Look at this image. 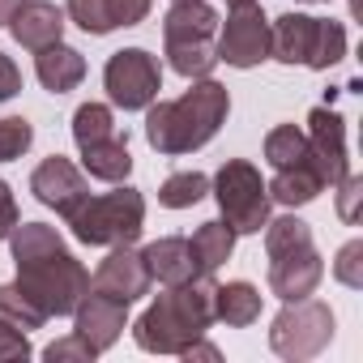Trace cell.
<instances>
[{
    "mask_svg": "<svg viewBox=\"0 0 363 363\" xmlns=\"http://www.w3.org/2000/svg\"><path fill=\"white\" fill-rule=\"evenodd\" d=\"M303 5H325V0H303Z\"/></svg>",
    "mask_w": 363,
    "mask_h": 363,
    "instance_id": "b9f144b4",
    "label": "cell"
},
{
    "mask_svg": "<svg viewBox=\"0 0 363 363\" xmlns=\"http://www.w3.org/2000/svg\"><path fill=\"white\" fill-rule=\"evenodd\" d=\"M227 5H252V0H227Z\"/></svg>",
    "mask_w": 363,
    "mask_h": 363,
    "instance_id": "60d3db41",
    "label": "cell"
},
{
    "mask_svg": "<svg viewBox=\"0 0 363 363\" xmlns=\"http://www.w3.org/2000/svg\"><path fill=\"white\" fill-rule=\"evenodd\" d=\"M18 5H22V0H0V30L9 26V18L18 13Z\"/></svg>",
    "mask_w": 363,
    "mask_h": 363,
    "instance_id": "ab89813d",
    "label": "cell"
},
{
    "mask_svg": "<svg viewBox=\"0 0 363 363\" xmlns=\"http://www.w3.org/2000/svg\"><path fill=\"white\" fill-rule=\"evenodd\" d=\"M265 184H269V201H278V206H286V210H299V206H312V201L325 193V175L316 171V162H312V154H308L303 162L274 171V179H265Z\"/></svg>",
    "mask_w": 363,
    "mask_h": 363,
    "instance_id": "e0dca14e",
    "label": "cell"
},
{
    "mask_svg": "<svg viewBox=\"0 0 363 363\" xmlns=\"http://www.w3.org/2000/svg\"><path fill=\"white\" fill-rule=\"evenodd\" d=\"M65 26H69V18H65L60 5H52V0H22L5 30L18 39V48L43 52V48H52V43L65 39Z\"/></svg>",
    "mask_w": 363,
    "mask_h": 363,
    "instance_id": "5bb4252c",
    "label": "cell"
},
{
    "mask_svg": "<svg viewBox=\"0 0 363 363\" xmlns=\"http://www.w3.org/2000/svg\"><path fill=\"white\" fill-rule=\"evenodd\" d=\"M103 90L124 111H145L162 90V65L145 48H120L103 65Z\"/></svg>",
    "mask_w": 363,
    "mask_h": 363,
    "instance_id": "52a82bcc",
    "label": "cell"
},
{
    "mask_svg": "<svg viewBox=\"0 0 363 363\" xmlns=\"http://www.w3.org/2000/svg\"><path fill=\"white\" fill-rule=\"evenodd\" d=\"M261 303H265V295H261L252 282H244V278H235V282H214V320H223V325H231V329L257 325V320H261Z\"/></svg>",
    "mask_w": 363,
    "mask_h": 363,
    "instance_id": "d6986e66",
    "label": "cell"
},
{
    "mask_svg": "<svg viewBox=\"0 0 363 363\" xmlns=\"http://www.w3.org/2000/svg\"><path fill=\"white\" fill-rule=\"evenodd\" d=\"M235 231L223 223V218H210V223H201L197 231H193V240H189V252H193V265H197V274H218L227 261H231V252H235Z\"/></svg>",
    "mask_w": 363,
    "mask_h": 363,
    "instance_id": "44dd1931",
    "label": "cell"
},
{
    "mask_svg": "<svg viewBox=\"0 0 363 363\" xmlns=\"http://www.w3.org/2000/svg\"><path fill=\"white\" fill-rule=\"evenodd\" d=\"M0 316H5V320H13V325H18V329H26V333L48 325V316H43V312H39V308H35V303H30V299H26L18 286H13V282H5V286H0Z\"/></svg>",
    "mask_w": 363,
    "mask_h": 363,
    "instance_id": "4dcf8cb0",
    "label": "cell"
},
{
    "mask_svg": "<svg viewBox=\"0 0 363 363\" xmlns=\"http://www.w3.org/2000/svg\"><path fill=\"white\" fill-rule=\"evenodd\" d=\"M43 359H48V363H90V359H99V350H94L82 333H69V337H56V342L43 350Z\"/></svg>",
    "mask_w": 363,
    "mask_h": 363,
    "instance_id": "836d02e7",
    "label": "cell"
},
{
    "mask_svg": "<svg viewBox=\"0 0 363 363\" xmlns=\"http://www.w3.org/2000/svg\"><path fill=\"white\" fill-rule=\"evenodd\" d=\"M65 248V235L48 223H18L13 235H9V252H13V265L18 261H35V257H48V252H60Z\"/></svg>",
    "mask_w": 363,
    "mask_h": 363,
    "instance_id": "603a6c76",
    "label": "cell"
},
{
    "mask_svg": "<svg viewBox=\"0 0 363 363\" xmlns=\"http://www.w3.org/2000/svg\"><path fill=\"white\" fill-rule=\"evenodd\" d=\"M265 257H286V252H303L312 248V227L295 214H282V218H269L265 227Z\"/></svg>",
    "mask_w": 363,
    "mask_h": 363,
    "instance_id": "484cf974",
    "label": "cell"
},
{
    "mask_svg": "<svg viewBox=\"0 0 363 363\" xmlns=\"http://www.w3.org/2000/svg\"><path fill=\"white\" fill-rule=\"evenodd\" d=\"M210 325H214V278L197 274L189 282L167 286L158 299H150V308L133 325V337L150 354H175L179 359V350L197 337H206Z\"/></svg>",
    "mask_w": 363,
    "mask_h": 363,
    "instance_id": "7a4b0ae2",
    "label": "cell"
},
{
    "mask_svg": "<svg viewBox=\"0 0 363 363\" xmlns=\"http://www.w3.org/2000/svg\"><path fill=\"white\" fill-rule=\"evenodd\" d=\"M35 73H39L43 90H52V94H69V90H77V86L86 82V56L60 39V43L35 52Z\"/></svg>",
    "mask_w": 363,
    "mask_h": 363,
    "instance_id": "ac0fdd59",
    "label": "cell"
},
{
    "mask_svg": "<svg viewBox=\"0 0 363 363\" xmlns=\"http://www.w3.org/2000/svg\"><path fill=\"white\" fill-rule=\"evenodd\" d=\"M210 193L218 201L223 223L235 235H261V227L269 223V210H274L269 184L261 179V171L248 158H227L210 179Z\"/></svg>",
    "mask_w": 363,
    "mask_h": 363,
    "instance_id": "5b68a950",
    "label": "cell"
},
{
    "mask_svg": "<svg viewBox=\"0 0 363 363\" xmlns=\"http://www.w3.org/2000/svg\"><path fill=\"white\" fill-rule=\"evenodd\" d=\"M107 5H111V22L120 30V26H141L154 9V0H107Z\"/></svg>",
    "mask_w": 363,
    "mask_h": 363,
    "instance_id": "8d00e7d4",
    "label": "cell"
},
{
    "mask_svg": "<svg viewBox=\"0 0 363 363\" xmlns=\"http://www.w3.org/2000/svg\"><path fill=\"white\" fill-rule=\"evenodd\" d=\"M320 278H325V261H320L316 244H312V248H303V252L269 257V291H274L282 303H295V299L316 295Z\"/></svg>",
    "mask_w": 363,
    "mask_h": 363,
    "instance_id": "4fadbf2b",
    "label": "cell"
},
{
    "mask_svg": "<svg viewBox=\"0 0 363 363\" xmlns=\"http://www.w3.org/2000/svg\"><path fill=\"white\" fill-rule=\"evenodd\" d=\"M13 286L52 320V316H73V308L86 299L90 291V269L69 252H48V257H35V261H18V278Z\"/></svg>",
    "mask_w": 363,
    "mask_h": 363,
    "instance_id": "277c9868",
    "label": "cell"
},
{
    "mask_svg": "<svg viewBox=\"0 0 363 363\" xmlns=\"http://www.w3.org/2000/svg\"><path fill=\"white\" fill-rule=\"evenodd\" d=\"M65 227L73 231L77 244L90 248H116V244H137L145 231V197L128 184H120L116 193H99V197H82L69 214H60Z\"/></svg>",
    "mask_w": 363,
    "mask_h": 363,
    "instance_id": "3957f363",
    "label": "cell"
},
{
    "mask_svg": "<svg viewBox=\"0 0 363 363\" xmlns=\"http://www.w3.org/2000/svg\"><path fill=\"white\" fill-rule=\"evenodd\" d=\"M218 13L210 0H171L162 18V43H214Z\"/></svg>",
    "mask_w": 363,
    "mask_h": 363,
    "instance_id": "9a60e30c",
    "label": "cell"
},
{
    "mask_svg": "<svg viewBox=\"0 0 363 363\" xmlns=\"http://www.w3.org/2000/svg\"><path fill=\"white\" fill-rule=\"evenodd\" d=\"M30 193H35L39 206H48V210H56V214H69L90 189H86V175H82L69 158L52 154V158H43V162L30 171Z\"/></svg>",
    "mask_w": 363,
    "mask_h": 363,
    "instance_id": "7c38bea8",
    "label": "cell"
},
{
    "mask_svg": "<svg viewBox=\"0 0 363 363\" xmlns=\"http://www.w3.org/2000/svg\"><path fill=\"white\" fill-rule=\"evenodd\" d=\"M308 154L316 171L325 175V189L350 175V154H346V120L333 107H312L308 111Z\"/></svg>",
    "mask_w": 363,
    "mask_h": 363,
    "instance_id": "9c48e42d",
    "label": "cell"
},
{
    "mask_svg": "<svg viewBox=\"0 0 363 363\" xmlns=\"http://www.w3.org/2000/svg\"><path fill=\"white\" fill-rule=\"evenodd\" d=\"M337 218L342 223H359V201H363V175H346L337 179Z\"/></svg>",
    "mask_w": 363,
    "mask_h": 363,
    "instance_id": "d590c367",
    "label": "cell"
},
{
    "mask_svg": "<svg viewBox=\"0 0 363 363\" xmlns=\"http://www.w3.org/2000/svg\"><path fill=\"white\" fill-rule=\"evenodd\" d=\"M124 329H128V303H120L103 291H86V299L73 308V333H82L99 354L111 350Z\"/></svg>",
    "mask_w": 363,
    "mask_h": 363,
    "instance_id": "8fae6325",
    "label": "cell"
},
{
    "mask_svg": "<svg viewBox=\"0 0 363 363\" xmlns=\"http://www.w3.org/2000/svg\"><path fill=\"white\" fill-rule=\"evenodd\" d=\"M107 137H116V111L107 103H82L73 111V141H77V150L94 145V141H107Z\"/></svg>",
    "mask_w": 363,
    "mask_h": 363,
    "instance_id": "f1b7e54d",
    "label": "cell"
},
{
    "mask_svg": "<svg viewBox=\"0 0 363 363\" xmlns=\"http://www.w3.org/2000/svg\"><path fill=\"white\" fill-rule=\"evenodd\" d=\"M141 257H145L150 282L175 286V282L197 278V265H193V252H189V240H184V235H162V240L145 244V248H141Z\"/></svg>",
    "mask_w": 363,
    "mask_h": 363,
    "instance_id": "2e32d148",
    "label": "cell"
},
{
    "mask_svg": "<svg viewBox=\"0 0 363 363\" xmlns=\"http://www.w3.org/2000/svg\"><path fill=\"white\" fill-rule=\"evenodd\" d=\"M82 171L90 179H103V184H124L128 171H133V154H128V141L107 137V141H94V145H82Z\"/></svg>",
    "mask_w": 363,
    "mask_h": 363,
    "instance_id": "7402d4cb",
    "label": "cell"
},
{
    "mask_svg": "<svg viewBox=\"0 0 363 363\" xmlns=\"http://www.w3.org/2000/svg\"><path fill=\"white\" fill-rule=\"evenodd\" d=\"M316 35V18L308 13H282L278 22H269V60L278 65H303L308 48Z\"/></svg>",
    "mask_w": 363,
    "mask_h": 363,
    "instance_id": "ffe728a7",
    "label": "cell"
},
{
    "mask_svg": "<svg viewBox=\"0 0 363 363\" xmlns=\"http://www.w3.org/2000/svg\"><path fill=\"white\" fill-rule=\"evenodd\" d=\"M214 52H218V65H231V69H257L269 60V18L257 0L252 5H231L227 22H218Z\"/></svg>",
    "mask_w": 363,
    "mask_h": 363,
    "instance_id": "ba28073f",
    "label": "cell"
},
{
    "mask_svg": "<svg viewBox=\"0 0 363 363\" xmlns=\"http://www.w3.org/2000/svg\"><path fill=\"white\" fill-rule=\"evenodd\" d=\"M333 278L350 291H363V240H346L333 257Z\"/></svg>",
    "mask_w": 363,
    "mask_h": 363,
    "instance_id": "d6a6232c",
    "label": "cell"
},
{
    "mask_svg": "<svg viewBox=\"0 0 363 363\" xmlns=\"http://www.w3.org/2000/svg\"><path fill=\"white\" fill-rule=\"evenodd\" d=\"M13 94H22V69L13 56L0 52V103H9Z\"/></svg>",
    "mask_w": 363,
    "mask_h": 363,
    "instance_id": "f35d334b",
    "label": "cell"
},
{
    "mask_svg": "<svg viewBox=\"0 0 363 363\" xmlns=\"http://www.w3.org/2000/svg\"><path fill=\"white\" fill-rule=\"evenodd\" d=\"M30 145H35L30 120H22V116H5V120H0V162H18Z\"/></svg>",
    "mask_w": 363,
    "mask_h": 363,
    "instance_id": "1f68e13d",
    "label": "cell"
},
{
    "mask_svg": "<svg viewBox=\"0 0 363 363\" xmlns=\"http://www.w3.org/2000/svg\"><path fill=\"white\" fill-rule=\"evenodd\" d=\"M90 291H103V295H111V299H120V303L133 308V303L150 291V269H145L141 248L116 244V248L99 261V269L90 274Z\"/></svg>",
    "mask_w": 363,
    "mask_h": 363,
    "instance_id": "30bf717a",
    "label": "cell"
},
{
    "mask_svg": "<svg viewBox=\"0 0 363 363\" xmlns=\"http://www.w3.org/2000/svg\"><path fill=\"white\" fill-rule=\"evenodd\" d=\"M206 193H210V175H201V171H175V175L162 179L158 206H167V210H193Z\"/></svg>",
    "mask_w": 363,
    "mask_h": 363,
    "instance_id": "4316f807",
    "label": "cell"
},
{
    "mask_svg": "<svg viewBox=\"0 0 363 363\" xmlns=\"http://www.w3.org/2000/svg\"><path fill=\"white\" fill-rule=\"evenodd\" d=\"M333 329H337L333 308L308 295V299L282 303V312L269 325V350L286 363H308L333 342Z\"/></svg>",
    "mask_w": 363,
    "mask_h": 363,
    "instance_id": "8992f818",
    "label": "cell"
},
{
    "mask_svg": "<svg viewBox=\"0 0 363 363\" xmlns=\"http://www.w3.org/2000/svg\"><path fill=\"white\" fill-rule=\"evenodd\" d=\"M231 116V94L214 77H197L179 99H154L145 107V141L154 154H193L218 137Z\"/></svg>",
    "mask_w": 363,
    "mask_h": 363,
    "instance_id": "6da1fadb",
    "label": "cell"
},
{
    "mask_svg": "<svg viewBox=\"0 0 363 363\" xmlns=\"http://www.w3.org/2000/svg\"><path fill=\"white\" fill-rule=\"evenodd\" d=\"M18 223H22V210H18V197H13V189L5 184V179H0V240H9Z\"/></svg>",
    "mask_w": 363,
    "mask_h": 363,
    "instance_id": "74e56055",
    "label": "cell"
},
{
    "mask_svg": "<svg viewBox=\"0 0 363 363\" xmlns=\"http://www.w3.org/2000/svg\"><path fill=\"white\" fill-rule=\"evenodd\" d=\"M303 158H308V133H303V128L278 124V128L265 133V162H269L274 171L295 167V162H303Z\"/></svg>",
    "mask_w": 363,
    "mask_h": 363,
    "instance_id": "83f0119b",
    "label": "cell"
},
{
    "mask_svg": "<svg viewBox=\"0 0 363 363\" xmlns=\"http://www.w3.org/2000/svg\"><path fill=\"white\" fill-rule=\"evenodd\" d=\"M65 18H69L73 26H82L86 35H94V39H103V35L116 30L107 0H69V5H65Z\"/></svg>",
    "mask_w": 363,
    "mask_h": 363,
    "instance_id": "f546056e",
    "label": "cell"
},
{
    "mask_svg": "<svg viewBox=\"0 0 363 363\" xmlns=\"http://www.w3.org/2000/svg\"><path fill=\"white\" fill-rule=\"evenodd\" d=\"M35 350H30V337L26 329H18L13 320L0 316V363H26Z\"/></svg>",
    "mask_w": 363,
    "mask_h": 363,
    "instance_id": "e575fe53",
    "label": "cell"
},
{
    "mask_svg": "<svg viewBox=\"0 0 363 363\" xmlns=\"http://www.w3.org/2000/svg\"><path fill=\"white\" fill-rule=\"evenodd\" d=\"M342 60H346V26L333 22V18H316V35H312V48H308L303 65L325 73V69H333Z\"/></svg>",
    "mask_w": 363,
    "mask_h": 363,
    "instance_id": "d4e9b609",
    "label": "cell"
},
{
    "mask_svg": "<svg viewBox=\"0 0 363 363\" xmlns=\"http://www.w3.org/2000/svg\"><path fill=\"white\" fill-rule=\"evenodd\" d=\"M162 56L167 65L184 77V82H197V77H210L218 69V52L214 43H162Z\"/></svg>",
    "mask_w": 363,
    "mask_h": 363,
    "instance_id": "cb8c5ba5",
    "label": "cell"
}]
</instances>
